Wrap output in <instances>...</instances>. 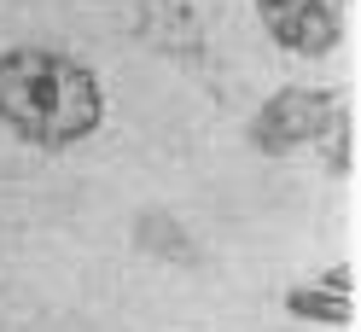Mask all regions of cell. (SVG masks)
<instances>
[{
	"instance_id": "6da1fadb",
	"label": "cell",
	"mask_w": 361,
	"mask_h": 332,
	"mask_svg": "<svg viewBox=\"0 0 361 332\" xmlns=\"http://www.w3.org/2000/svg\"><path fill=\"white\" fill-rule=\"evenodd\" d=\"M105 123V87L82 59L59 47L0 53V128L35 152H71Z\"/></svg>"
},
{
	"instance_id": "7a4b0ae2",
	"label": "cell",
	"mask_w": 361,
	"mask_h": 332,
	"mask_svg": "<svg viewBox=\"0 0 361 332\" xmlns=\"http://www.w3.org/2000/svg\"><path fill=\"white\" fill-rule=\"evenodd\" d=\"M350 117L344 87H280L268 94L251 117V146L262 158H291L303 146H321L338 123Z\"/></svg>"
},
{
	"instance_id": "3957f363",
	"label": "cell",
	"mask_w": 361,
	"mask_h": 332,
	"mask_svg": "<svg viewBox=\"0 0 361 332\" xmlns=\"http://www.w3.org/2000/svg\"><path fill=\"white\" fill-rule=\"evenodd\" d=\"M268 41L291 59H326L344 41V12L338 0H251Z\"/></svg>"
},
{
	"instance_id": "277c9868",
	"label": "cell",
	"mask_w": 361,
	"mask_h": 332,
	"mask_svg": "<svg viewBox=\"0 0 361 332\" xmlns=\"http://www.w3.org/2000/svg\"><path fill=\"white\" fill-rule=\"evenodd\" d=\"M286 315L291 321H321V326H350L355 321V297L332 280H314V285H291L286 292Z\"/></svg>"
},
{
	"instance_id": "5b68a950",
	"label": "cell",
	"mask_w": 361,
	"mask_h": 332,
	"mask_svg": "<svg viewBox=\"0 0 361 332\" xmlns=\"http://www.w3.org/2000/svg\"><path fill=\"white\" fill-rule=\"evenodd\" d=\"M321 146H326V164H332V175H350V117L338 123Z\"/></svg>"
}]
</instances>
